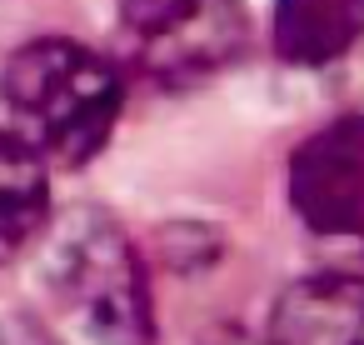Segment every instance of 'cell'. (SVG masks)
I'll list each match as a JSON object with an SVG mask.
<instances>
[{
    "label": "cell",
    "mask_w": 364,
    "mask_h": 345,
    "mask_svg": "<svg viewBox=\"0 0 364 345\" xmlns=\"http://www.w3.org/2000/svg\"><path fill=\"white\" fill-rule=\"evenodd\" d=\"M0 101L11 130L46 165H85L115 135L125 81L100 51L65 36H41L0 66Z\"/></svg>",
    "instance_id": "obj_1"
},
{
    "label": "cell",
    "mask_w": 364,
    "mask_h": 345,
    "mask_svg": "<svg viewBox=\"0 0 364 345\" xmlns=\"http://www.w3.org/2000/svg\"><path fill=\"white\" fill-rule=\"evenodd\" d=\"M46 275L95 345H155V300L140 245L110 210L75 205L50 225Z\"/></svg>",
    "instance_id": "obj_2"
},
{
    "label": "cell",
    "mask_w": 364,
    "mask_h": 345,
    "mask_svg": "<svg viewBox=\"0 0 364 345\" xmlns=\"http://www.w3.org/2000/svg\"><path fill=\"white\" fill-rule=\"evenodd\" d=\"M245 46H250L245 0H125L115 21L120 66L155 91L200 86L225 66H235Z\"/></svg>",
    "instance_id": "obj_3"
},
{
    "label": "cell",
    "mask_w": 364,
    "mask_h": 345,
    "mask_svg": "<svg viewBox=\"0 0 364 345\" xmlns=\"http://www.w3.org/2000/svg\"><path fill=\"white\" fill-rule=\"evenodd\" d=\"M289 205L314 235H364V115L319 125L289 155Z\"/></svg>",
    "instance_id": "obj_4"
},
{
    "label": "cell",
    "mask_w": 364,
    "mask_h": 345,
    "mask_svg": "<svg viewBox=\"0 0 364 345\" xmlns=\"http://www.w3.org/2000/svg\"><path fill=\"white\" fill-rule=\"evenodd\" d=\"M264 345H364V275L294 280L269 310Z\"/></svg>",
    "instance_id": "obj_5"
},
{
    "label": "cell",
    "mask_w": 364,
    "mask_h": 345,
    "mask_svg": "<svg viewBox=\"0 0 364 345\" xmlns=\"http://www.w3.org/2000/svg\"><path fill=\"white\" fill-rule=\"evenodd\" d=\"M269 41L284 66L319 71L364 41V0H274Z\"/></svg>",
    "instance_id": "obj_6"
},
{
    "label": "cell",
    "mask_w": 364,
    "mask_h": 345,
    "mask_svg": "<svg viewBox=\"0 0 364 345\" xmlns=\"http://www.w3.org/2000/svg\"><path fill=\"white\" fill-rule=\"evenodd\" d=\"M46 225H50L46 160L16 130H0V265L16 260Z\"/></svg>",
    "instance_id": "obj_7"
},
{
    "label": "cell",
    "mask_w": 364,
    "mask_h": 345,
    "mask_svg": "<svg viewBox=\"0 0 364 345\" xmlns=\"http://www.w3.org/2000/svg\"><path fill=\"white\" fill-rule=\"evenodd\" d=\"M0 345H60V340L36 315H6L0 320Z\"/></svg>",
    "instance_id": "obj_8"
},
{
    "label": "cell",
    "mask_w": 364,
    "mask_h": 345,
    "mask_svg": "<svg viewBox=\"0 0 364 345\" xmlns=\"http://www.w3.org/2000/svg\"><path fill=\"white\" fill-rule=\"evenodd\" d=\"M205 345H250L245 335H215V340H205Z\"/></svg>",
    "instance_id": "obj_9"
}]
</instances>
